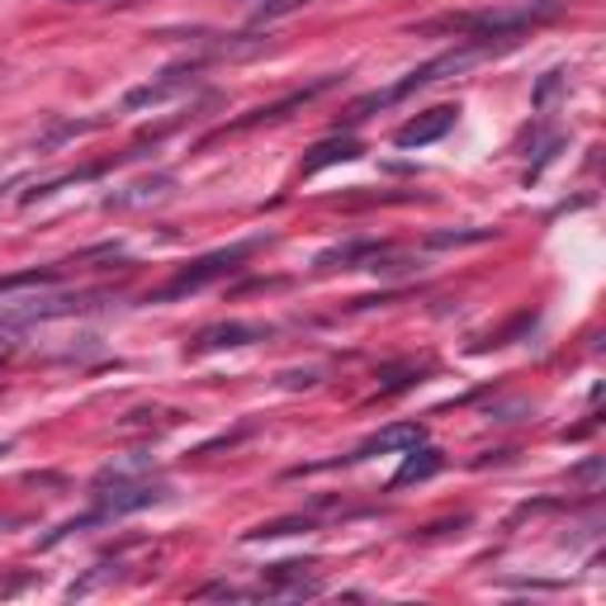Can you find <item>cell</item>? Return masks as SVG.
I'll return each mask as SVG.
<instances>
[{
	"label": "cell",
	"instance_id": "6da1fadb",
	"mask_svg": "<svg viewBox=\"0 0 606 606\" xmlns=\"http://www.w3.org/2000/svg\"><path fill=\"white\" fill-rule=\"evenodd\" d=\"M484 58H493V48H488V43H459V48H451V52H441V58L413 67L403 81L384 85V91H374V95H361V100H355L351 110H346V123H361V119H370L374 110H388V104H398V100H407V95H417V91H426V85H436V81H445V77H459V71L478 67Z\"/></svg>",
	"mask_w": 606,
	"mask_h": 606
},
{
	"label": "cell",
	"instance_id": "7a4b0ae2",
	"mask_svg": "<svg viewBox=\"0 0 606 606\" xmlns=\"http://www.w3.org/2000/svg\"><path fill=\"white\" fill-rule=\"evenodd\" d=\"M256 252V242H238V246H228V252H213V256H200L194 265H185V271H175L162 290H156L148 303H166V299H185V294H194V290H204V284H213V280H223V275H233L238 265Z\"/></svg>",
	"mask_w": 606,
	"mask_h": 606
},
{
	"label": "cell",
	"instance_id": "3957f363",
	"mask_svg": "<svg viewBox=\"0 0 606 606\" xmlns=\"http://www.w3.org/2000/svg\"><path fill=\"white\" fill-rule=\"evenodd\" d=\"M455 119H459V104H436V110L407 119L403 129L394 133V142H398V148H426V142H436V138L451 133Z\"/></svg>",
	"mask_w": 606,
	"mask_h": 606
},
{
	"label": "cell",
	"instance_id": "277c9868",
	"mask_svg": "<svg viewBox=\"0 0 606 606\" xmlns=\"http://www.w3.org/2000/svg\"><path fill=\"white\" fill-rule=\"evenodd\" d=\"M185 91H194V67H190V71H166L162 81L138 85V91L123 95V104H129V110H148V104H166V100L185 95Z\"/></svg>",
	"mask_w": 606,
	"mask_h": 606
},
{
	"label": "cell",
	"instance_id": "5b68a950",
	"mask_svg": "<svg viewBox=\"0 0 606 606\" xmlns=\"http://www.w3.org/2000/svg\"><path fill=\"white\" fill-rule=\"evenodd\" d=\"M426 441V426L422 422H398V426H384L380 436H370L365 445H355L351 459H370V455H388V451H413V445Z\"/></svg>",
	"mask_w": 606,
	"mask_h": 606
},
{
	"label": "cell",
	"instance_id": "8992f818",
	"mask_svg": "<svg viewBox=\"0 0 606 606\" xmlns=\"http://www.w3.org/2000/svg\"><path fill=\"white\" fill-rule=\"evenodd\" d=\"M271 327L261 323H219V327H204L194 336V351H228V346H252V342H265Z\"/></svg>",
	"mask_w": 606,
	"mask_h": 606
},
{
	"label": "cell",
	"instance_id": "52a82bcc",
	"mask_svg": "<svg viewBox=\"0 0 606 606\" xmlns=\"http://www.w3.org/2000/svg\"><path fill=\"white\" fill-rule=\"evenodd\" d=\"M336 81H342V77H323V81H313V85H303V91H294L290 100H280V104H265V110H256V114H246L242 123H233V133H238V129H252V123H275V119H284L290 110H303V104H309V100H317L323 91H332Z\"/></svg>",
	"mask_w": 606,
	"mask_h": 606
},
{
	"label": "cell",
	"instance_id": "ba28073f",
	"mask_svg": "<svg viewBox=\"0 0 606 606\" xmlns=\"http://www.w3.org/2000/svg\"><path fill=\"white\" fill-rule=\"evenodd\" d=\"M365 148L355 138H327V142H317V148L303 156V181L309 175H317V171H327V166H336V162H355Z\"/></svg>",
	"mask_w": 606,
	"mask_h": 606
},
{
	"label": "cell",
	"instance_id": "9c48e42d",
	"mask_svg": "<svg viewBox=\"0 0 606 606\" xmlns=\"http://www.w3.org/2000/svg\"><path fill=\"white\" fill-rule=\"evenodd\" d=\"M71 313H81V299H43V303H29V309L0 313V327H29V323H48V317H71Z\"/></svg>",
	"mask_w": 606,
	"mask_h": 606
},
{
	"label": "cell",
	"instance_id": "30bf717a",
	"mask_svg": "<svg viewBox=\"0 0 606 606\" xmlns=\"http://www.w3.org/2000/svg\"><path fill=\"white\" fill-rule=\"evenodd\" d=\"M441 451H432V445H413L407 451V459H403V469L394 474V488H407V484H422V478H432V474H441Z\"/></svg>",
	"mask_w": 606,
	"mask_h": 606
},
{
	"label": "cell",
	"instance_id": "8fae6325",
	"mask_svg": "<svg viewBox=\"0 0 606 606\" xmlns=\"http://www.w3.org/2000/svg\"><path fill=\"white\" fill-rule=\"evenodd\" d=\"M171 190V175H156V181H142V185H129V194H110V209H129V204H148V200H162Z\"/></svg>",
	"mask_w": 606,
	"mask_h": 606
},
{
	"label": "cell",
	"instance_id": "7c38bea8",
	"mask_svg": "<svg viewBox=\"0 0 606 606\" xmlns=\"http://www.w3.org/2000/svg\"><path fill=\"white\" fill-rule=\"evenodd\" d=\"M58 280H62V265H33V271H20V275H0V294L29 290V284H58Z\"/></svg>",
	"mask_w": 606,
	"mask_h": 606
},
{
	"label": "cell",
	"instance_id": "4fadbf2b",
	"mask_svg": "<svg viewBox=\"0 0 606 606\" xmlns=\"http://www.w3.org/2000/svg\"><path fill=\"white\" fill-rule=\"evenodd\" d=\"M309 0H265V6L252 14V24H271V20H284V14H294V10H303Z\"/></svg>",
	"mask_w": 606,
	"mask_h": 606
},
{
	"label": "cell",
	"instance_id": "5bb4252c",
	"mask_svg": "<svg viewBox=\"0 0 606 606\" xmlns=\"http://www.w3.org/2000/svg\"><path fill=\"white\" fill-rule=\"evenodd\" d=\"M290 531H309V522H265L256 531H246V541H275V536H290Z\"/></svg>",
	"mask_w": 606,
	"mask_h": 606
},
{
	"label": "cell",
	"instance_id": "9a60e30c",
	"mask_svg": "<svg viewBox=\"0 0 606 606\" xmlns=\"http://www.w3.org/2000/svg\"><path fill=\"white\" fill-rule=\"evenodd\" d=\"M455 242H488V233L478 228V233H436L432 246H455Z\"/></svg>",
	"mask_w": 606,
	"mask_h": 606
},
{
	"label": "cell",
	"instance_id": "2e32d148",
	"mask_svg": "<svg viewBox=\"0 0 606 606\" xmlns=\"http://www.w3.org/2000/svg\"><path fill=\"white\" fill-rule=\"evenodd\" d=\"M0 455H10V445H6V441H0Z\"/></svg>",
	"mask_w": 606,
	"mask_h": 606
}]
</instances>
